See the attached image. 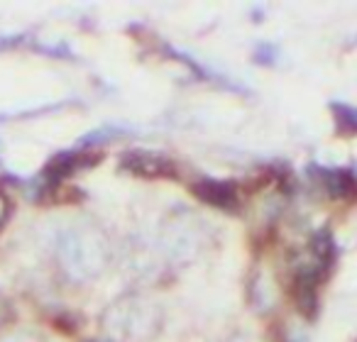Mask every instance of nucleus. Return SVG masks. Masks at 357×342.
<instances>
[{
	"label": "nucleus",
	"instance_id": "nucleus-1",
	"mask_svg": "<svg viewBox=\"0 0 357 342\" xmlns=\"http://www.w3.org/2000/svg\"><path fill=\"white\" fill-rule=\"evenodd\" d=\"M308 176L323 186L331 199L347 201L357 196V176L355 171L342 166H323V164H308Z\"/></svg>",
	"mask_w": 357,
	"mask_h": 342
},
{
	"label": "nucleus",
	"instance_id": "nucleus-2",
	"mask_svg": "<svg viewBox=\"0 0 357 342\" xmlns=\"http://www.w3.org/2000/svg\"><path fill=\"white\" fill-rule=\"evenodd\" d=\"M120 166L130 174L147 176V179H172L176 176V164L172 159L162 157V154L147 152V149H132V152H125L120 159Z\"/></svg>",
	"mask_w": 357,
	"mask_h": 342
},
{
	"label": "nucleus",
	"instance_id": "nucleus-3",
	"mask_svg": "<svg viewBox=\"0 0 357 342\" xmlns=\"http://www.w3.org/2000/svg\"><path fill=\"white\" fill-rule=\"evenodd\" d=\"M103 159V154L96 152H59L50 159V164L45 166V179L50 181L52 186L59 184L61 179L71 176L74 171H84V169H91Z\"/></svg>",
	"mask_w": 357,
	"mask_h": 342
},
{
	"label": "nucleus",
	"instance_id": "nucleus-4",
	"mask_svg": "<svg viewBox=\"0 0 357 342\" xmlns=\"http://www.w3.org/2000/svg\"><path fill=\"white\" fill-rule=\"evenodd\" d=\"M191 191H194L204 203L215 205V208H223V210L238 208V191H235V184H230V181L201 179L191 186Z\"/></svg>",
	"mask_w": 357,
	"mask_h": 342
},
{
	"label": "nucleus",
	"instance_id": "nucleus-5",
	"mask_svg": "<svg viewBox=\"0 0 357 342\" xmlns=\"http://www.w3.org/2000/svg\"><path fill=\"white\" fill-rule=\"evenodd\" d=\"M311 252H313V257H316V267L328 277L337 259V244H335V238H333L331 228H318L316 233H313Z\"/></svg>",
	"mask_w": 357,
	"mask_h": 342
},
{
	"label": "nucleus",
	"instance_id": "nucleus-6",
	"mask_svg": "<svg viewBox=\"0 0 357 342\" xmlns=\"http://www.w3.org/2000/svg\"><path fill=\"white\" fill-rule=\"evenodd\" d=\"M331 110H333V118H335L337 134H357V105L333 100Z\"/></svg>",
	"mask_w": 357,
	"mask_h": 342
},
{
	"label": "nucleus",
	"instance_id": "nucleus-7",
	"mask_svg": "<svg viewBox=\"0 0 357 342\" xmlns=\"http://www.w3.org/2000/svg\"><path fill=\"white\" fill-rule=\"evenodd\" d=\"M120 130L118 127H100V130H91L89 134H84V137L79 139L81 147H100V144H108L113 142V139L120 137Z\"/></svg>",
	"mask_w": 357,
	"mask_h": 342
},
{
	"label": "nucleus",
	"instance_id": "nucleus-8",
	"mask_svg": "<svg viewBox=\"0 0 357 342\" xmlns=\"http://www.w3.org/2000/svg\"><path fill=\"white\" fill-rule=\"evenodd\" d=\"M279 47L272 45V42H259L255 47V54H252V61L255 64H262V66H274L279 61Z\"/></svg>",
	"mask_w": 357,
	"mask_h": 342
},
{
	"label": "nucleus",
	"instance_id": "nucleus-9",
	"mask_svg": "<svg viewBox=\"0 0 357 342\" xmlns=\"http://www.w3.org/2000/svg\"><path fill=\"white\" fill-rule=\"evenodd\" d=\"M20 42H22V35H13V37L0 35V49H10V47L20 45Z\"/></svg>",
	"mask_w": 357,
	"mask_h": 342
},
{
	"label": "nucleus",
	"instance_id": "nucleus-10",
	"mask_svg": "<svg viewBox=\"0 0 357 342\" xmlns=\"http://www.w3.org/2000/svg\"><path fill=\"white\" fill-rule=\"evenodd\" d=\"M287 342H308V337L303 335V332H298V330H291V332H289V337H287Z\"/></svg>",
	"mask_w": 357,
	"mask_h": 342
},
{
	"label": "nucleus",
	"instance_id": "nucleus-11",
	"mask_svg": "<svg viewBox=\"0 0 357 342\" xmlns=\"http://www.w3.org/2000/svg\"><path fill=\"white\" fill-rule=\"evenodd\" d=\"M96 342H113V340H96Z\"/></svg>",
	"mask_w": 357,
	"mask_h": 342
},
{
	"label": "nucleus",
	"instance_id": "nucleus-12",
	"mask_svg": "<svg viewBox=\"0 0 357 342\" xmlns=\"http://www.w3.org/2000/svg\"><path fill=\"white\" fill-rule=\"evenodd\" d=\"M352 42H355V45H357V37H355V40H352Z\"/></svg>",
	"mask_w": 357,
	"mask_h": 342
},
{
	"label": "nucleus",
	"instance_id": "nucleus-13",
	"mask_svg": "<svg viewBox=\"0 0 357 342\" xmlns=\"http://www.w3.org/2000/svg\"><path fill=\"white\" fill-rule=\"evenodd\" d=\"M355 176H357V171H355Z\"/></svg>",
	"mask_w": 357,
	"mask_h": 342
}]
</instances>
